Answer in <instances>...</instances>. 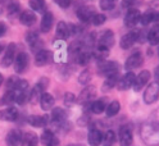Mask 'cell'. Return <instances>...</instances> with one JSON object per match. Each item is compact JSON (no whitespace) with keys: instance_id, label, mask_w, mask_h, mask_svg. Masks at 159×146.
<instances>
[{"instance_id":"obj_23","label":"cell","mask_w":159,"mask_h":146,"mask_svg":"<svg viewBox=\"0 0 159 146\" xmlns=\"http://www.w3.org/2000/svg\"><path fill=\"white\" fill-rule=\"evenodd\" d=\"M69 35H71V30H69V26L61 21L58 24H57V37L61 38V40H67V38L69 37Z\"/></svg>"},{"instance_id":"obj_48","label":"cell","mask_w":159,"mask_h":146,"mask_svg":"<svg viewBox=\"0 0 159 146\" xmlns=\"http://www.w3.org/2000/svg\"><path fill=\"white\" fill-rule=\"evenodd\" d=\"M54 2L61 8H63V9L69 8V7H71V4H72V0H54Z\"/></svg>"},{"instance_id":"obj_43","label":"cell","mask_w":159,"mask_h":146,"mask_svg":"<svg viewBox=\"0 0 159 146\" xmlns=\"http://www.w3.org/2000/svg\"><path fill=\"white\" fill-rule=\"evenodd\" d=\"M18 81H19V78H18V77H16V76L9 77V80L7 81V89H8V90H13V91H16V87H17Z\"/></svg>"},{"instance_id":"obj_44","label":"cell","mask_w":159,"mask_h":146,"mask_svg":"<svg viewBox=\"0 0 159 146\" xmlns=\"http://www.w3.org/2000/svg\"><path fill=\"white\" fill-rule=\"evenodd\" d=\"M26 40L28 41V44L30 45H34V44H36L39 40H40V38H39V35L36 33V32H28L27 33V36H26Z\"/></svg>"},{"instance_id":"obj_45","label":"cell","mask_w":159,"mask_h":146,"mask_svg":"<svg viewBox=\"0 0 159 146\" xmlns=\"http://www.w3.org/2000/svg\"><path fill=\"white\" fill-rule=\"evenodd\" d=\"M76 96L73 95V94H71V92H67L66 95H64V104L67 105V106H71V105H73L75 103H76Z\"/></svg>"},{"instance_id":"obj_22","label":"cell","mask_w":159,"mask_h":146,"mask_svg":"<svg viewBox=\"0 0 159 146\" xmlns=\"http://www.w3.org/2000/svg\"><path fill=\"white\" fill-rule=\"evenodd\" d=\"M39 137L32 132H26L21 137V146H37Z\"/></svg>"},{"instance_id":"obj_13","label":"cell","mask_w":159,"mask_h":146,"mask_svg":"<svg viewBox=\"0 0 159 146\" xmlns=\"http://www.w3.org/2000/svg\"><path fill=\"white\" fill-rule=\"evenodd\" d=\"M149 80H150V72L149 71H143L139 73V76L135 78V82H134V86H132V89L137 92V91H140L144 86H146V83L149 82Z\"/></svg>"},{"instance_id":"obj_34","label":"cell","mask_w":159,"mask_h":146,"mask_svg":"<svg viewBox=\"0 0 159 146\" xmlns=\"http://www.w3.org/2000/svg\"><path fill=\"white\" fill-rule=\"evenodd\" d=\"M77 55H78V56H77V60H78V64H80V65H86V64H89V62H90L91 58H93L91 51H87V50H85V49H84L81 53H78Z\"/></svg>"},{"instance_id":"obj_52","label":"cell","mask_w":159,"mask_h":146,"mask_svg":"<svg viewBox=\"0 0 159 146\" xmlns=\"http://www.w3.org/2000/svg\"><path fill=\"white\" fill-rule=\"evenodd\" d=\"M2 50H3V45H0V53H2Z\"/></svg>"},{"instance_id":"obj_50","label":"cell","mask_w":159,"mask_h":146,"mask_svg":"<svg viewBox=\"0 0 159 146\" xmlns=\"http://www.w3.org/2000/svg\"><path fill=\"white\" fill-rule=\"evenodd\" d=\"M154 77H155V81L159 82V65L155 68V72H154Z\"/></svg>"},{"instance_id":"obj_12","label":"cell","mask_w":159,"mask_h":146,"mask_svg":"<svg viewBox=\"0 0 159 146\" xmlns=\"http://www.w3.org/2000/svg\"><path fill=\"white\" fill-rule=\"evenodd\" d=\"M135 78H136V76H135L132 72H128V73H126L125 76H122L121 78H119L118 83H117L118 90H121V91L128 90L130 87H132V86H134Z\"/></svg>"},{"instance_id":"obj_3","label":"cell","mask_w":159,"mask_h":146,"mask_svg":"<svg viewBox=\"0 0 159 146\" xmlns=\"http://www.w3.org/2000/svg\"><path fill=\"white\" fill-rule=\"evenodd\" d=\"M113 45H114V33L112 30H107L105 32H103L100 35V37H99L96 47L104 49V50H109Z\"/></svg>"},{"instance_id":"obj_41","label":"cell","mask_w":159,"mask_h":146,"mask_svg":"<svg viewBox=\"0 0 159 146\" xmlns=\"http://www.w3.org/2000/svg\"><path fill=\"white\" fill-rule=\"evenodd\" d=\"M28 96H30V94H28L27 91H19V92L17 94V99H16V101H17L19 105H23V104L28 100Z\"/></svg>"},{"instance_id":"obj_27","label":"cell","mask_w":159,"mask_h":146,"mask_svg":"<svg viewBox=\"0 0 159 146\" xmlns=\"http://www.w3.org/2000/svg\"><path fill=\"white\" fill-rule=\"evenodd\" d=\"M148 41L153 46L159 44V24L153 26L150 28V31L148 32Z\"/></svg>"},{"instance_id":"obj_14","label":"cell","mask_w":159,"mask_h":146,"mask_svg":"<svg viewBox=\"0 0 159 146\" xmlns=\"http://www.w3.org/2000/svg\"><path fill=\"white\" fill-rule=\"evenodd\" d=\"M137 40H139L137 31H131V32L126 33L125 36H122L121 41H119V45H121L122 49H130V47L134 46V44H135Z\"/></svg>"},{"instance_id":"obj_35","label":"cell","mask_w":159,"mask_h":146,"mask_svg":"<svg viewBox=\"0 0 159 146\" xmlns=\"http://www.w3.org/2000/svg\"><path fill=\"white\" fill-rule=\"evenodd\" d=\"M16 99H17V92L13 91V90H8L4 94V96L2 97V101H0V103L4 104V105H11L12 103L16 101Z\"/></svg>"},{"instance_id":"obj_51","label":"cell","mask_w":159,"mask_h":146,"mask_svg":"<svg viewBox=\"0 0 159 146\" xmlns=\"http://www.w3.org/2000/svg\"><path fill=\"white\" fill-rule=\"evenodd\" d=\"M3 81H4V80H3V76H2V74H0V86H2V83H3Z\"/></svg>"},{"instance_id":"obj_16","label":"cell","mask_w":159,"mask_h":146,"mask_svg":"<svg viewBox=\"0 0 159 146\" xmlns=\"http://www.w3.org/2000/svg\"><path fill=\"white\" fill-rule=\"evenodd\" d=\"M41 142L44 146H59V140L57 136L50 131L45 130L41 135Z\"/></svg>"},{"instance_id":"obj_54","label":"cell","mask_w":159,"mask_h":146,"mask_svg":"<svg viewBox=\"0 0 159 146\" xmlns=\"http://www.w3.org/2000/svg\"><path fill=\"white\" fill-rule=\"evenodd\" d=\"M0 3H3V0H0Z\"/></svg>"},{"instance_id":"obj_11","label":"cell","mask_w":159,"mask_h":146,"mask_svg":"<svg viewBox=\"0 0 159 146\" xmlns=\"http://www.w3.org/2000/svg\"><path fill=\"white\" fill-rule=\"evenodd\" d=\"M95 8L91 7V5H85V7H81L77 11V17L78 19L81 22H89V21H91L93 17L95 15Z\"/></svg>"},{"instance_id":"obj_42","label":"cell","mask_w":159,"mask_h":146,"mask_svg":"<svg viewBox=\"0 0 159 146\" xmlns=\"http://www.w3.org/2000/svg\"><path fill=\"white\" fill-rule=\"evenodd\" d=\"M91 21H93V24H94V26H102L103 23H105L107 17H105L104 14H100V13H99V14H95V15L93 17Z\"/></svg>"},{"instance_id":"obj_46","label":"cell","mask_w":159,"mask_h":146,"mask_svg":"<svg viewBox=\"0 0 159 146\" xmlns=\"http://www.w3.org/2000/svg\"><path fill=\"white\" fill-rule=\"evenodd\" d=\"M36 86L44 92V91L46 90V87L49 86V78H46V77H43V78H40L39 82L36 83Z\"/></svg>"},{"instance_id":"obj_5","label":"cell","mask_w":159,"mask_h":146,"mask_svg":"<svg viewBox=\"0 0 159 146\" xmlns=\"http://www.w3.org/2000/svg\"><path fill=\"white\" fill-rule=\"evenodd\" d=\"M134 141V133L130 126H122L119 128V144L121 146H131Z\"/></svg>"},{"instance_id":"obj_8","label":"cell","mask_w":159,"mask_h":146,"mask_svg":"<svg viewBox=\"0 0 159 146\" xmlns=\"http://www.w3.org/2000/svg\"><path fill=\"white\" fill-rule=\"evenodd\" d=\"M28 63H30V58L26 53L21 51L14 59V71L17 73H23L26 72L27 67H28Z\"/></svg>"},{"instance_id":"obj_32","label":"cell","mask_w":159,"mask_h":146,"mask_svg":"<svg viewBox=\"0 0 159 146\" xmlns=\"http://www.w3.org/2000/svg\"><path fill=\"white\" fill-rule=\"evenodd\" d=\"M119 110H121V104H119V101H117V100H114V101H112L109 105H107V109H105L108 117L117 115L119 113Z\"/></svg>"},{"instance_id":"obj_4","label":"cell","mask_w":159,"mask_h":146,"mask_svg":"<svg viewBox=\"0 0 159 146\" xmlns=\"http://www.w3.org/2000/svg\"><path fill=\"white\" fill-rule=\"evenodd\" d=\"M159 97V85L157 82L150 83L144 92V101L145 104H153Z\"/></svg>"},{"instance_id":"obj_15","label":"cell","mask_w":159,"mask_h":146,"mask_svg":"<svg viewBox=\"0 0 159 146\" xmlns=\"http://www.w3.org/2000/svg\"><path fill=\"white\" fill-rule=\"evenodd\" d=\"M16 45L14 44H9L7 50L4 53V56H3V67H9L14 63V59H16Z\"/></svg>"},{"instance_id":"obj_1","label":"cell","mask_w":159,"mask_h":146,"mask_svg":"<svg viewBox=\"0 0 159 146\" xmlns=\"http://www.w3.org/2000/svg\"><path fill=\"white\" fill-rule=\"evenodd\" d=\"M140 135L146 145H159V109L154 110L149 117V119L141 126Z\"/></svg>"},{"instance_id":"obj_40","label":"cell","mask_w":159,"mask_h":146,"mask_svg":"<svg viewBox=\"0 0 159 146\" xmlns=\"http://www.w3.org/2000/svg\"><path fill=\"white\" fill-rule=\"evenodd\" d=\"M82 50H84V47H82V42L81 41H75V42H72L71 45H69V53L71 54H73V53L78 54V53H81Z\"/></svg>"},{"instance_id":"obj_25","label":"cell","mask_w":159,"mask_h":146,"mask_svg":"<svg viewBox=\"0 0 159 146\" xmlns=\"http://www.w3.org/2000/svg\"><path fill=\"white\" fill-rule=\"evenodd\" d=\"M28 123L36 128L45 127L48 124V117L46 115H31L28 118Z\"/></svg>"},{"instance_id":"obj_10","label":"cell","mask_w":159,"mask_h":146,"mask_svg":"<svg viewBox=\"0 0 159 146\" xmlns=\"http://www.w3.org/2000/svg\"><path fill=\"white\" fill-rule=\"evenodd\" d=\"M95 96H96V89H95V86H86L85 89L81 91V94L78 95L77 101L80 104H86V103H90L91 100H94Z\"/></svg>"},{"instance_id":"obj_7","label":"cell","mask_w":159,"mask_h":146,"mask_svg":"<svg viewBox=\"0 0 159 146\" xmlns=\"http://www.w3.org/2000/svg\"><path fill=\"white\" fill-rule=\"evenodd\" d=\"M140 18H141V13L139 9L136 8H131L130 11L126 13L125 17V24L128 28H134L139 22H140Z\"/></svg>"},{"instance_id":"obj_18","label":"cell","mask_w":159,"mask_h":146,"mask_svg":"<svg viewBox=\"0 0 159 146\" xmlns=\"http://www.w3.org/2000/svg\"><path fill=\"white\" fill-rule=\"evenodd\" d=\"M67 114L62 108H54L52 112V122L55 126H62L66 122Z\"/></svg>"},{"instance_id":"obj_19","label":"cell","mask_w":159,"mask_h":146,"mask_svg":"<svg viewBox=\"0 0 159 146\" xmlns=\"http://www.w3.org/2000/svg\"><path fill=\"white\" fill-rule=\"evenodd\" d=\"M18 118V109L14 108V106H9V108L0 110V119L3 121H16Z\"/></svg>"},{"instance_id":"obj_38","label":"cell","mask_w":159,"mask_h":146,"mask_svg":"<svg viewBox=\"0 0 159 146\" xmlns=\"http://www.w3.org/2000/svg\"><path fill=\"white\" fill-rule=\"evenodd\" d=\"M91 77H93L91 71L90 69H85L84 72H81V74L78 76V82L81 83V85H86V83L90 82Z\"/></svg>"},{"instance_id":"obj_33","label":"cell","mask_w":159,"mask_h":146,"mask_svg":"<svg viewBox=\"0 0 159 146\" xmlns=\"http://www.w3.org/2000/svg\"><path fill=\"white\" fill-rule=\"evenodd\" d=\"M91 55L95 60L98 62H104L107 59V56L109 55V50H104V49H100V47H96L94 51H91Z\"/></svg>"},{"instance_id":"obj_36","label":"cell","mask_w":159,"mask_h":146,"mask_svg":"<svg viewBox=\"0 0 159 146\" xmlns=\"http://www.w3.org/2000/svg\"><path fill=\"white\" fill-rule=\"evenodd\" d=\"M44 92L39 89L37 86H35L34 89H32V91L30 92V96H28V100L31 101L32 104H36L37 101H40V97H41V95H43Z\"/></svg>"},{"instance_id":"obj_29","label":"cell","mask_w":159,"mask_h":146,"mask_svg":"<svg viewBox=\"0 0 159 146\" xmlns=\"http://www.w3.org/2000/svg\"><path fill=\"white\" fill-rule=\"evenodd\" d=\"M91 112L94 113V114H102L105 109H107V99H99V100H96V101H94L93 104H91Z\"/></svg>"},{"instance_id":"obj_53","label":"cell","mask_w":159,"mask_h":146,"mask_svg":"<svg viewBox=\"0 0 159 146\" xmlns=\"http://www.w3.org/2000/svg\"><path fill=\"white\" fill-rule=\"evenodd\" d=\"M69 146H80V145H69Z\"/></svg>"},{"instance_id":"obj_49","label":"cell","mask_w":159,"mask_h":146,"mask_svg":"<svg viewBox=\"0 0 159 146\" xmlns=\"http://www.w3.org/2000/svg\"><path fill=\"white\" fill-rule=\"evenodd\" d=\"M7 30H8L7 24L3 23V22H0V37H3V36L7 33Z\"/></svg>"},{"instance_id":"obj_20","label":"cell","mask_w":159,"mask_h":146,"mask_svg":"<svg viewBox=\"0 0 159 146\" xmlns=\"http://www.w3.org/2000/svg\"><path fill=\"white\" fill-rule=\"evenodd\" d=\"M53 23H54V15H53V13L52 12H46L43 15V19H41V31L44 33H48L49 31L52 30Z\"/></svg>"},{"instance_id":"obj_37","label":"cell","mask_w":159,"mask_h":146,"mask_svg":"<svg viewBox=\"0 0 159 146\" xmlns=\"http://www.w3.org/2000/svg\"><path fill=\"white\" fill-rule=\"evenodd\" d=\"M116 142V133L113 131H107L103 136V145L104 146H112Z\"/></svg>"},{"instance_id":"obj_26","label":"cell","mask_w":159,"mask_h":146,"mask_svg":"<svg viewBox=\"0 0 159 146\" xmlns=\"http://www.w3.org/2000/svg\"><path fill=\"white\" fill-rule=\"evenodd\" d=\"M40 105H41V109L43 110H50L53 109L54 106V97L48 94V92H44L40 97Z\"/></svg>"},{"instance_id":"obj_31","label":"cell","mask_w":159,"mask_h":146,"mask_svg":"<svg viewBox=\"0 0 159 146\" xmlns=\"http://www.w3.org/2000/svg\"><path fill=\"white\" fill-rule=\"evenodd\" d=\"M28 5L35 12H40V13H44L46 8L45 0H28Z\"/></svg>"},{"instance_id":"obj_30","label":"cell","mask_w":159,"mask_h":146,"mask_svg":"<svg viewBox=\"0 0 159 146\" xmlns=\"http://www.w3.org/2000/svg\"><path fill=\"white\" fill-rule=\"evenodd\" d=\"M118 81H119V76H118V73H117V74H113V76H111V77H107V81H105L104 85H103V91H109V90H112L113 87L117 86Z\"/></svg>"},{"instance_id":"obj_47","label":"cell","mask_w":159,"mask_h":146,"mask_svg":"<svg viewBox=\"0 0 159 146\" xmlns=\"http://www.w3.org/2000/svg\"><path fill=\"white\" fill-rule=\"evenodd\" d=\"M18 9H19V4H18V2H16V0H13V2L9 4V7H8V12H9V14H14V13H17L18 12Z\"/></svg>"},{"instance_id":"obj_17","label":"cell","mask_w":159,"mask_h":146,"mask_svg":"<svg viewBox=\"0 0 159 146\" xmlns=\"http://www.w3.org/2000/svg\"><path fill=\"white\" fill-rule=\"evenodd\" d=\"M87 141L91 146H99L103 142V133L95 127H90V132L87 136Z\"/></svg>"},{"instance_id":"obj_2","label":"cell","mask_w":159,"mask_h":146,"mask_svg":"<svg viewBox=\"0 0 159 146\" xmlns=\"http://www.w3.org/2000/svg\"><path fill=\"white\" fill-rule=\"evenodd\" d=\"M119 71V65L116 62L112 60H104L100 63L98 68V73L100 76H105V77H111L113 74H117Z\"/></svg>"},{"instance_id":"obj_6","label":"cell","mask_w":159,"mask_h":146,"mask_svg":"<svg viewBox=\"0 0 159 146\" xmlns=\"http://www.w3.org/2000/svg\"><path fill=\"white\" fill-rule=\"evenodd\" d=\"M53 62V53L50 50H46V49H41L40 51L36 53L35 56V64L37 67H44L48 65L49 63Z\"/></svg>"},{"instance_id":"obj_39","label":"cell","mask_w":159,"mask_h":146,"mask_svg":"<svg viewBox=\"0 0 159 146\" xmlns=\"http://www.w3.org/2000/svg\"><path fill=\"white\" fill-rule=\"evenodd\" d=\"M117 0H100L99 2V5L103 11H112V9L116 7Z\"/></svg>"},{"instance_id":"obj_21","label":"cell","mask_w":159,"mask_h":146,"mask_svg":"<svg viewBox=\"0 0 159 146\" xmlns=\"http://www.w3.org/2000/svg\"><path fill=\"white\" fill-rule=\"evenodd\" d=\"M19 22H21L23 26L30 27V26L35 24L36 15H35V13L32 11H25V12L21 13V15H19Z\"/></svg>"},{"instance_id":"obj_24","label":"cell","mask_w":159,"mask_h":146,"mask_svg":"<svg viewBox=\"0 0 159 146\" xmlns=\"http://www.w3.org/2000/svg\"><path fill=\"white\" fill-rule=\"evenodd\" d=\"M21 137H22V133L18 130H12L7 135V145L8 146H18L21 144Z\"/></svg>"},{"instance_id":"obj_9","label":"cell","mask_w":159,"mask_h":146,"mask_svg":"<svg viewBox=\"0 0 159 146\" xmlns=\"http://www.w3.org/2000/svg\"><path fill=\"white\" fill-rule=\"evenodd\" d=\"M143 63H144V56L140 51H137V53H134L132 55H130L127 58L125 67H126L127 71H132V69L139 68L140 65H143Z\"/></svg>"},{"instance_id":"obj_28","label":"cell","mask_w":159,"mask_h":146,"mask_svg":"<svg viewBox=\"0 0 159 146\" xmlns=\"http://www.w3.org/2000/svg\"><path fill=\"white\" fill-rule=\"evenodd\" d=\"M159 18V13H157L155 11H148L146 13H144L140 18V22L143 26H148L150 22H154V21H158Z\"/></svg>"}]
</instances>
